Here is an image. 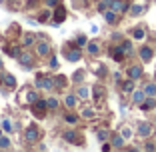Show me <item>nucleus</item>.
<instances>
[{
    "label": "nucleus",
    "instance_id": "1",
    "mask_svg": "<svg viewBox=\"0 0 156 152\" xmlns=\"http://www.w3.org/2000/svg\"><path fill=\"white\" fill-rule=\"evenodd\" d=\"M24 136H26V142H34V140L38 138V128H36V126H30V128H26Z\"/></svg>",
    "mask_w": 156,
    "mask_h": 152
},
{
    "label": "nucleus",
    "instance_id": "2",
    "mask_svg": "<svg viewBox=\"0 0 156 152\" xmlns=\"http://www.w3.org/2000/svg\"><path fill=\"white\" fill-rule=\"evenodd\" d=\"M64 54H66V58H68L70 62H76V60L80 58V50H76V48H74V50H68V48H66Z\"/></svg>",
    "mask_w": 156,
    "mask_h": 152
},
{
    "label": "nucleus",
    "instance_id": "3",
    "mask_svg": "<svg viewBox=\"0 0 156 152\" xmlns=\"http://www.w3.org/2000/svg\"><path fill=\"white\" fill-rule=\"evenodd\" d=\"M112 8H114L116 12H124V10H126V2H124V0H112Z\"/></svg>",
    "mask_w": 156,
    "mask_h": 152
},
{
    "label": "nucleus",
    "instance_id": "4",
    "mask_svg": "<svg viewBox=\"0 0 156 152\" xmlns=\"http://www.w3.org/2000/svg\"><path fill=\"white\" fill-rule=\"evenodd\" d=\"M48 52H50V44H48V42H40V44H38V54L46 56Z\"/></svg>",
    "mask_w": 156,
    "mask_h": 152
},
{
    "label": "nucleus",
    "instance_id": "5",
    "mask_svg": "<svg viewBox=\"0 0 156 152\" xmlns=\"http://www.w3.org/2000/svg\"><path fill=\"white\" fill-rule=\"evenodd\" d=\"M128 74H130V78H132V80H136V78H140L142 70H140V66H132V68L128 70Z\"/></svg>",
    "mask_w": 156,
    "mask_h": 152
},
{
    "label": "nucleus",
    "instance_id": "6",
    "mask_svg": "<svg viewBox=\"0 0 156 152\" xmlns=\"http://www.w3.org/2000/svg\"><path fill=\"white\" fill-rule=\"evenodd\" d=\"M18 60L22 62L24 66H28L30 62H32V54H28V52H24V54H18Z\"/></svg>",
    "mask_w": 156,
    "mask_h": 152
},
{
    "label": "nucleus",
    "instance_id": "7",
    "mask_svg": "<svg viewBox=\"0 0 156 152\" xmlns=\"http://www.w3.org/2000/svg\"><path fill=\"white\" fill-rule=\"evenodd\" d=\"M64 138L68 140V142H74V144H78L76 140H78V136H76V132H74V130H68V132L64 134Z\"/></svg>",
    "mask_w": 156,
    "mask_h": 152
},
{
    "label": "nucleus",
    "instance_id": "8",
    "mask_svg": "<svg viewBox=\"0 0 156 152\" xmlns=\"http://www.w3.org/2000/svg\"><path fill=\"white\" fill-rule=\"evenodd\" d=\"M4 82H6V86H8V88H14V86H16V80H14L12 74H6V76H4Z\"/></svg>",
    "mask_w": 156,
    "mask_h": 152
},
{
    "label": "nucleus",
    "instance_id": "9",
    "mask_svg": "<svg viewBox=\"0 0 156 152\" xmlns=\"http://www.w3.org/2000/svg\"><path fill=\"white\" fill-rule=\"evenodd\" d=\"M54 16H56V22H62V20H64V16H66L64 8L60 6V8H58V10H56V12H54Z\"/></svg>",
    "mask_w": 156,
    "mask_h": 152
},
{
    "label": "nucleus",
    "instance_id": "10",
    "mask_svg": "<svg viewBox=\"0 0 156 152\" xmlns=\"http://www.w3.org/2000/svg\"><path fill=\"white\" fill-rule=\"evenodd\" d=\"M140 56H142V60H150L152 58V50H150V48H142Z\"/></svg>",
    "mask_w": 156,
    "mask_h": 152
},
{
    "label": "nucleus",
    "instance_id": "11",
    "mask_svg": "<svg viewBox=\"0 0 156 152\" xmlns=\"http://www.w3.org/2000/svg\"><path fill=\"white\" fill-rule=\"evenodd\" d=\"M22 44H24V46H32V44H34V36H30V34H26V36L22 38Z\"/></svg>",
    "mask_w": 156,
    "mask_h": 152
},
{
    "label": "nucleus",
    "instance_id": "12",
    "mask_svg": "<svg viewBox=\"0 0 156 152\" xmlns=\"http://www.w3.org/2000/svg\"><path fill=\"white\" fill-rule=\"evenodd\" d=\"M104 18H106V22H114V20H116V16H114V10H108V12H106L104 14Z\"/></svg>",
    "mask_w": 156,
    "mask_h": 152
},
{
    "label": "nucleus",
    "instance_id": "13",
    "mask_svg": "<svg viewBox=\"0 0 156 152\" xmlns=\"http://www.w3.org/2000/svg\"><path fill=\"white\" fill-rule=\"evenodd\" d=\"M2 130H6V132H10V130H12V124H10V120H8V118L2 120Z\"/></svg>",
    "mask_w": 156,
    "mask_h": 152
},
{
    "label": "nucleus",
    "instance_id": "14",
    "mask_svg": "<svg viewBox=\"0 0 156 152\" xmlns=\"http://www.w3.org/2000/svg\"><path fill=\"white\" fill-rule=\"evenodd\" d=\"M88 52H90V54H96L98 52V44L96 42H90V44H88Z\"/></svg>",
    "mask_w": 156,
    "mask_h": 152
},
{
    "label": "nucleus",
    "instance_id": "15",
    "mask_svg": "<svg viewBox=\"0 0 156 152\" xmlns=\"http://www.w3.org/2000/svg\"><path fill=\"white\" fill-rule=\"evenodd\" d=\"M78 96H80V98H88V88L86 86L78 88Z\"/></svg>",
    "mask_w": 156,
    "mask_h": 152
},
{
    "label": "nucleus",
    "instance_id": "16",
    "mask_svg": "<svg viewBox=\"0 0 156 152\" xmlns=\"http://www.w3.org/2000/svg\"><path fill=\"white\" fill-rule=\"evenodd\" d=\"M146 134H150V126L142 124V126H140V136H146Z\"/></svg>",
    "mask_w": 156,
    "mask_h": 152
},
{
    "label": "nucleus",
    "instance_id": "17",
    "mask_svg": "<svg viewBox=\"0 0 156 152\" xmlns=\"http://www.w3.org/2000/svg\"><path fill=\"white\" fill-rule=\"evenodd\" d=\"M144 96H146V92H134V102H142Z\"/></svg>",
    "mask_w": 156,
    "mask_h": 152
},
{
    "label": "nucleus",
    "instance_id": "18",
    "mask_svg": "<svg viewBox=\"0 0 156 152\" xmlns=\"http://www.w3.org/2000/svg\"><path fill=\"white\" fill-rule=\"evenodd\" d=\"M144 92H146L148 96H152V94L156 92V86H154V84H148V86H146V90H144Z\"/></svg>",
    "mask_w": 156,
    "mask_h": 152
},
{
    "label": "nucleus",
    "instance_id": "19",
    "mask_svg": "<svg viewBox=\"0 0 156 152\" xmlns=\"http://www.w3.org/2000/svg\"><path fill=\"white\" fill-rule=\"evenodd\" d=\"M112 146L120 148V146H122V138H120V136H114V140H112Z\"/></svg>",
    "mask_w": 156,
    "mask_h": 152
},
{
    "label": "nucleus",
    "instance_id": "20",
    "mask_svg": "<svg viewBox=\"0 0 156 152\" xmlns=\"http://www.w3.org/2000/svg\"><path fill=\"white\" fill-rule=\"evenodd\" d=\"M0 148H10V140L8 138H0Z\"/></svg>",
    "mask_w": 156,
    "mask_h": 152
},
{
    "label": "nucleus",
    "instance_id": "21",
    "mask_svg": "<svg viewBox=\"0 0 156 152\" xmlns=\"http://www.w3.org/2000/svg\"><path fill=\"white\" fill-rule=\"evenodd\" d=\"M66 106H74V104H76V98H74V96H66Z\"/></svg>",
    "mask_w": 156,
    "mask_h": 152
},
{
    "label": "nucleus",
    "instance_id": "22",
    "mask_svg": "<svg viewBox=\"0 0 156 152\" xmlns=\"http://www.w3.org/2000/svg\"><path fill=\"white\" fill-rule=\"evenodd\" d=\"M48 108H58V100H56V98H50V100H48Z\"/></svg>",
    "mask_w": 156,
    "mask_h": 152
},
{
    "label": "nucleus",
    "instance_id": "23",
    "mask_svg": "<svg viewBox=\"0 0 156 152\" xmlns=\"http://www.w3.org/2000/svg\"><path fill=\"white\" fill-rule=\"evenodd\" d=\"M38 100V94L36 92H28V102H36Z\"/></svg>",
    "mask_w": 156,
    "mask_h": 152
},
{
    "label": "nucleus",
    "instance_id": "24",
    "mask_svg": "<svg viewBox=\"0 0 156 152\" xmlns=\"http://www.w3.org/2000/svg\"><path fill=\"white\" fill-rule=\"evenodd\" d=\"M48 64H50V68H58V60H56L54 56H52V58H50V62H48Z\"/></svg>",
    "mask_w": 156,
    "mask_h": 152
},
{
    "label": "nucleus",
    "instance_id": "25",
    "mask_svg": "<svg viewBox=\"0 0 156 152\" xmlns=\"http://www.w3.org/2000/svg\"><path fill=\"white\" fill-rule=\"evenodd\" d=\"M66 122L74 124V122H76V116H74V114H66Z\"/></svg>",
    "mask_w": 156,
    "mask_h": 152
},
{
    "label": "nucleus",
    "instance_id": "26",
    "mask_svg": "<svg viewBox=\"0 0 156 152\" xmlns=\"http://www.w3.org/2000/svg\"><path fill=\"white\" fill-rule=\"evenodd\" d=\"M98 138H100V140H106V138H108V132H106V130L98 132Z\"/></svg>",
    "mask_w": 156,
    "mask_h": 152
},
{
    "label": "nucleus",
    "instance_id": "27",
    "mask_svg": "<svg viewBox=\"0 0 156 152\" xmlns=\"http://www.w3.org/2000/svg\"><path fill=\"white\" fill-rule=\"evenodd\" d=\"M78 44H80V46H82V44H86V36H78Z\"/></svg>",
    "mask_w": 156,
    "mask_h": 152
},
{
    "label": "nucleus",
    "instance_id": "28",
    "mask_svg": "<svg viewBox=\"0 0 156 152\" xmlns=\"http://www.w3.org/2000/svg\"><path fill=\"white\" fill-rule=\"evenodd\" d=\"M134 36H136V38H144V32H142V30H140V28H138L136 32H134Z\"/></svg>",
    "mask_w": 156,
    "mask_h": 152
},
{
    "label": "nucleus",
    "instance_id": "29",
    "mask_svg": "<svg viewBox=\"0 0 156 152\" xmlns=\"http://www.w3.org/2000/svg\"><path fill=\"white\" fill-rule=\"evenodd\" d=\"M124 90H132V82H126V84H124Z\"/></svg>",
    "mask_w": 156,
    "mask_h": 152
},
{
    "label": "nucleus",
    "instance_id": "30",
    "mask_svg": "<svg viewBox=\"0 0 156 152\" xmlns=\"http://www.w3.org/2000/svg\"><path fill=\"white\" fill-rule=\"evenodd\" d=\"M140 10H142V8H140V6H134V8H132V14H138V12H140Z\"/></svg>",
    "mask_w": 156,
    "mask_h": 152
},
{
    "label": "nucleus",
    "instance_id": "31",
    "mask_svg": "<svg viewBox=\"0 0 156 152\" xmlns=\"http://www.w3.org/2000/svg\"><path fill=\"white\" fill-rule=\"evenodd\" d=\"M58 4V0H48V6H56Z\"/></svg>",
    "mask_w": 156,
    "mask_h": 152
},
{
    "label": "nucleus",
    "instance_id": "32",
    "mask_svg": "<svg viewBox=\"0 0 156 152\" xmlns=\"http://www.w3.org/2000/svg\"><path fill=\"white\" fill-rule=\"evenodd\" d=\"M0 68H2V62H0Z\"/></svg>",
    "mask_w": 156,
    "mask_h": 152
},
{
    "label": "nucleus",
    "instance_id": "33",
    "mask_svg": "<svg viewBox=\"0 0 156 152\" xmlns=\"http://www.w3.org/2000/svg\"><path fill=\"white\" fill-rule=\"evenodd\" d=\"M0 134H2V130H0Z\"/></svg>",
    "mask_w": 156,
    "mask_h": 152
}]
</instances>
